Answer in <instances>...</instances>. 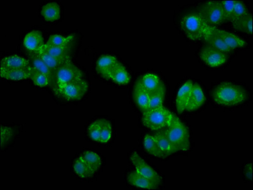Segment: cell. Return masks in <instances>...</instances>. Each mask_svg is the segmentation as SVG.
I'll return each instance as SVG.
<instances>
[{
    "label": "cell",
    "mask_w": 253,
    "mask_h": 190,
    "mask_svg": "<svg viewBox=\"0 0 253 190\" xmlns=\"http://www.w3.org/2000/svg\"><path fill=\"white\" fill-rule=\"evenodd\" d=\"M82 76L81 70L72 62L62 65L56 72L57 92L68 84L82 79Z\"/></svg>",
    "instance_id": "cell-6"
},
{
    "label": "cell",
    "mask_w": 253,
    "mask_h": 190,
    "mask_svg": "<svg viewBox=\"0 0 253 190\" xmlns=\"http://www.w3.org/2000/svg\"><path fill=\"white\" fill-rule=\"evenodd\" d=\"M41 13L46 21H57L60 17L61 8H60L59 4L56 2H48L43 6Z\"/></svg>",
    "instance_id": "cell-25"
},
{
    "label": "cell",
    "mask_w": 253,
    "mask_h": 190,
    "mask_svg": "<svg viewBox=\"0 0 253 190\" xmlns=\"http://www.w3.org/2000/svg\"><path fill=\"white\" fill-rule=\"evenodd\" d=\"M165 95L166 88L163 85L158 90L150 95L149 107L148 109L163 107Z\"/></svg>",
    "instance_id": "cell-31"
},
{
    "label": "cell",
    "mask_w": 253,
    "mask_h": 190,
    "mask_svg": "<svg viewBox=\"0 0 253 190\" xmlns=\"http://www.w3.org/2000/svg\"><path fill=\"white\" fill-rule=\"evenodd\" d=\"M116 57L110 55H103L97 60L96 70L97 73L104 78L110 80V74L113 68L117 63Z\"/></svg>",
    "instance_id": "cell-11"
},
{
    "label": "cell",
    "mask_w": 253,
    "mask_h": 190,
    "mask_svg": "<svg viewBox=\"0 0 253 190\" xmlns=\"http://www.w3.org/2000/svg\"><path fill=\"white\" fill-rule=\"evenodd\" d=\"M199 15L210 27L217 28L226 21L220 1H209L199 9Z\"/></svg>",
    "instance_id": "cell-5"
},
{
    "label": "cell",
    "mask_w": 253,
    "mask_h": 190,
    "mask_svg": "<svg viewBox=\"0 0 253 190\" xmlns=\"http://www.w3.org/2000/svg\"><path fill=\"white\" fill-rule=\"evenodd\" d=\"M246 177L250 180H252L253 178V167L252 163H250L246 167L245 169Z\"/></svg>",
    "instance_id": "cell-39"
},
{
    "label": "cell",
    "mask_w": 253,
    "mask_h": 190,
    "mask_svg": "<svg viewBox=\"0 0 253 190\" xmlns=\"http://www.w3.org/2000/svg\"><path fill=\"white\" fill-rule=\"evenodd\" d=\"M81 157L87 163L95 173L99 171L102 165V160L98 154L88 150V151L84 152Z\"/></svg>",
    "instance_id": "cell-30"
},
{
    "label": "cell",
    "mask_w": 253,
    "mask_h": 190,
    "mask_svg": "<svg viewBox=\"0 0 253 190\" xmlns=\"http://www.w3.org/2000/svg\"><path fill=\"white\" fill-rule=\"evenodd\" d=\"M73 38V35L63 36V35L59 34H53L49 37L46 43L52 46H65L71 45V42Z\"/></svg>",
    "instance_id": "cell-33"
},
{
    "label": "cell",
    "mask_w": 253,
    "mask_h": 190,
    "mask_svg": "<svg viewBox=\"0 0 253 190\" xmlns=\"http://www.w3.org/2000/svg\"><path fill=\"white\" fill-rule=\"evenodd\" d=\"M216 32L221 37L226 45L231 49L234 50L235 48H242L246 45V41L233 33L226 32V31L219 30L216 28Z\"/></svg>",
    "instance_id": "cell-23"
},
{
    "label": "cell",
    "mask_w": 253,
    "mask_h": 190,
    "mask_svg": "<svg viewBox=\"0 0 253 190\" xmlns=\"http://www.w3.org/2000/svg\"><path fill=\"white\" fill-rule=\"evenodd\" d=\"M249 14L247 8L246 7L245 5L243 2L241 1H235L234 12H233L232 17V23L234 21H237L243 17L246 16Z\"/></svg>",
    "instance_id": "cell-35"
},
{
    "label": "cell",
    "mask_w": 253,
    "mask_h": 190,
    "mask_svg": "<svg viewBox=\"0 0 253 190\" xmlns=\"http://www.w3.org/2000/svg\"><path fill=\"white\" fill-rule=\"evenodd\" d=\"M88 84L83 79L72 82L58 90L57 95H61L68 101L79 100L88 90Z\"/></svg>",
    "instance_id": "cell-7"
},
{
    "label": "cell",
    "mask_w": 253,
    "mask_h": 190,
    "mask_svg": "<svg viewBox=\"0 0 253 190\" xmlns=\"http://www.w3.org/2000/svg\"><path fill=\"white\" fill-rule=\"evenodd\" d=\"M130 160H131L137 174L145 177L148 180L155 181L159 185L161 184L163 181L161 176L152 167H150L138 154H137L136 152L133 153L130 157Z\"/></svg>",
    "instance_id": "cell-9"
},
{
    "label": "cell",
    "mask_w": 253,
    "mask_h": 190,
    "mask_svg": "<svg viewBox=\"0 0 253 190\" xmlns=\"http://www.w3.org/2000/svg\"><path fill=\"white\" fill-rule=\"evenodd\" d=\"M73 169L75 173L82 178H90L95 173L81 156L75 160L73 164Z\"/></svg>",
    "instance_id": "cell-26"
},
{
    "label": "cell",
    "mask_w": 253,
    "mask_h": 190,
    "mask_svg": "<svg viewBox=\"0 0 253 190\" xmlns=\"http://www.w3.org/2000/svg\"><path fill=\"white\" fill-rule=\"evenodd\" d=\"M144 147L146 151L152 156L159 158H164L163 152L160 150L154 136L151 135V134H146L144 139Z\"/></svg>",
    "instance_id": "cell-29"
},
{
    "label": "cell",
    "mask_w": 253,
    "mask_h": 190,
    "mask_svg": "<svg viewBox=\"0 0 253 190\" xmlns=\"http://www.w3.org/2000/svg\"><path fill=\"white\" fill-rule=\"evenodd\" d=\"M233 27L237 31L249 34H253V16L248 14L243 18L233 22Z\"/></svg>",
    "instance_id": "cell-28"
},
{
    "label": "cell",
    "mask_w": 253,
    "mask_h": 190,
    "mask_svg": "<svg viewBox=\"0 0 253 190\" xmlns=\"http://www.w3.org/2000/svg\"><path fill=\"white\" fill-rule=\"evenodd\" d=\"M165 131L174 153L187 151L190 149L189 130L175 115L173 116L171 124Z\"/></svg>",
    "instance_id": "cell-2"
},
{
    "label": "cell",
    "mask_w": 253,
    "mask_h": 190,
    "mask_svg": "<svg viewBox=\"0 0 253 190\" xmlns=\"http://www.w3.org/2000/svg\"><path fill=\"white\" fill-rule=\"evenodd\" d=\"M70 45L65 46H57L45 43L40 51L54 57L68 56L70 52Z\"/></svg>",
    "instance_id": "cell-27"
},
{
    "label": "cell",
    "mask_w": 253,
    "mask_h": 190,
    "mask_svg": "<svg viewBox=\"0 0 253 190\" xmlns=\"http://www.w3.org/2000/svg\"><path fill=\"white\" fill-rule=\"evenodd\" d=\"M180 25L186 36L192 41L204 39L211 28L199 14L186 15L181 19Z\"/></svg>",
    "instance_id": "cell-4"
},
{
    "label": "cell",
    "mask_w": 253,
    "mask_h": 190,
    "mask_svg": "<svg viewBox=\"0 0 253 190\" xmlns=\"http://www.w3.org/2000/svg\"><path fill=\"white\" fill-rule=\"evenodd\" d=\"M216 29V28L211 27L204 40L206 42L208 46H211L215 49L220 50L225 54H228L232 52L234 50L231 49L226 45L225 42L217 34Z\"/></svg>",
    "instance_id": "cell-13"
},
{
    "label": "cell",
    "mask_w": 253,
    "mask_h": 190,
    "mask_svg": "<svg viewBox=\"0 0 253 190\" xmlns=\"http://www.w3.org/2000/svg\"><path fill=\"white\" fill-rule=\"evenodd\" d=\"M220 2L222 7H223L224 14L225 15L226 21L231 22L232 21L233 12H234L235 1H227V0H225V1H221Z\"/></svg>",
    "instance_id": "cell-38"
},
{
    "label": "cell",
    "mask_w": 253,
    "mask_h": 190,
    "mask_svg": "<svg viewBox=\"0 0 253 190\" xmlns=\"http://www.w3.org/2000/svg\"><path fill=\"white\" fill-rule=\"evenodd\" d=\"M101 127L100 120H97L92 123L88 128V135L93 140L99 142L101 137Z\"/></svg>",
    "instance_id": "cell-36"
},
{
    "label": "cell",
    "mask_w": 253,
    "mask_h": 190,
    "mask_svg": "<svg viewBox=\"0 0 253 190\" xmlns=\"http://www.w3.org/2000/svg\"><path fill=\"white\" fill-rule=\"evenodd\" d=\"M137 82L150 95L156 92L164 85L160 77L152 73L144 75Z\"/></svg>",
    "instance_id": "cell-18"
},
{
    "label": "cell",
    "mask_w": 253,
    "mask_h": 190,
    "mask_svg": "<svg viewBox=\"0 0 253 190\" xmlns=\"http://www.w3.org/2000/svg\"><path fill=\"white\" fill-rule=\"evenodd\" d=\"M127 181L130 185L135 187L148 190L157 189L159 184L145 177L139 175L136 171L132 172L128 176Z\"/></svg>",
    "instance_id": "cell-20"
},
{
    "label": "cell",
    "mask_w": 253,
    "mask_h": 190,
    "mask_svg": "<svg viewBox=\"0 0 253 190\" xmlns=\"http://www.w3.org/2000/svg\"><path fill=\"white\" fill-rule=\"evenodd\" d=\"M100 123H101V132L99 142L108 143L112 136V125L105 119H100Z\"/></svg>",
    "instance_id": "cell-34"
},
{
    "label": "cell",
    "mask_w": 253,
    "mask_h": 190,
    "mask_svg": "<svg viewBox=\"0 0 253 190\" xmlns=\"http://www.w3.org/2000/svg\"><path fill=\"white\" fill-rule=\"evenodd\" d=\"M173 116L174 114L163 106L143 112L142 121L146 127L153 131H160L169 127Z\"/></svg>",
    "instance_id": "cell-3"
},
{
    "label": "cell",
    "mask_w": 253,
    "mask_h": 190,
    "mask_svg": "<svg viewBox=\"0 0 253 190\" xmlns=\"http://www.w3.org/2000/svg\"><path fill=\"white\" fill-rule=\"evenodd\" d=\"M212 96L216 104L232 107L241 104L247 100L248 94L241 86L231 83H223L215 88Z\"/></svg>",
    "instance_id": "cell-1"
},
{
    "label": "cell",
    "mask_w": 253,
    "mask_h": 190,
    "mask_svg": "<svg viewBox=\"0 0 253 190\" xmlns=\"http://www.w3.org/2000/svg\"><path fill=\"white\" fill-rule=\"evenodd\" d=\"M30 63L28 60L18 55L4 57L1 61V67L10 69H24L30 68Z\"/></svg>",
    "instance_id": "cell-17"
},
{
    "label": "cell",
    "mask_w": 253,
    "mask_h": 190,
    "mask_svg": "<svg viewBox=\"0 0 253 190\" xmlns=\"http://www.w3.org/2000/svg\"><path fill=\"white\" fill-rule=\"evenodd\" d=\"M23 44L26 49L30 52H37L45 43L42 32L39 31L33 30L26 34Z\"/></svg>",
    "instance_id": "cell-15"
},
{
    "label": "cell",
    "mask_w": 253,
    "mask_h": 190,
    "mask_svg": "<svg viewBox=\"0 0 253 190\" xmlns=\"http://www.w3.org/2000/svg\"><path fill=\"white\" fill-rule=\"evenodd\" d=\"M31 76L30 79H32L35 85L44 87L50 85L49 77L43 73L39 71L31 65Z\"/></svg>",
    "instance_id": "cell-32"
},
{
    "label": "cell",
    "mask_w": 253,
    "mask_h": 190,
    "mask_svg": "<svg viewBox=\"0 0 253 190\" xmlns=\"http://www.w3.org/2000/svg\"><path fill=\"white\" fill-rule=\"evenodd\" d=\"M228 55L208 45L201 50L200 57L206 65L211 67H218L223 65L227 62Z\"/></svg>",
    "instance_id": "cell-8"
},
{
    "label": "cell",
    "mask_w": 253,
    "mask_h": 190,
    "mask_svg": "<svg viewBox=\"0 0 253 190\" xmlns=\"http://www.w3.org/2000/svg\"><path fill=\"white\" fill-rule=\"evenodd\" d=\"M31 72V66L24 69H10L0 67V77L7 80L17 81L30 78Z\"/></svg>",
    "instance_id": "cell-19"
},
{
    "label": "cell",
    "mask_w": 253,
    "mask_h": 190,
    "mask_svg": "<svg viewBox=\"0 0 253 190\" xmlns=\"http://www.w3.org/2000/svg\"><path fill=\"white\" fill-rule=\"evenodd\" d=\"M205 101L206 96L203 88L197 84H193L190 100L185 110L189 112L195 111L202 107Z\"/></svg>",
    "instance_id": "cell-12"
},
{
    "label": "cell",
    "mask_w": 253,
    "mask_h": 190,
    "mask_svg": "<svg viewBox=\"0 0 253 190\" xmlns=\"http://www.w3.org/2000/svg\"><path fill=\"white\" fill-rule=\"evenodd\" d=\"M110 80H112L119 85H126L129 83L130 77L129 74L124 67L123 64L118 62L113 68L110 74Z\"/></svg>",
    "instance_id": "cell-21"
},
{
    "label": "cell",
    "mask_w": 253,
    "mask_h": 190,
    "mask_svg": "<svg viewBox=\"0 0 253 190\" xmlns=\"http://www.w3.org/2000/svg\"><path fill=\"white\" fill-rule=\"evenodd\" d=\"M135 102L142 111L144 112L149 107L150 94L136 82L134 89Z\"/></svg>",
    "instance_id": "cell-22"
},
{
    "label": "cell",
    "mask_w": 253,
    "mask_h": 190,
    "mask_svg": "<svg viewBox=\"0 0 253 190\" xmlns=\"http://www.w3.org/2000/svg\"><path fill=\"white\" fill-rule=\"evenodd\" d=\"M35 52L41 57V59L43 60L44 63H46V65H47L50 69H52L55 74H56L57 70H58V68L61 67L62 65L72 62V58H71L70 55L64 57H54L46 54V53L42 52L40 50Z\"/></svg>",
    "instance_id": "cell-16"
},
{
    "label": "cell",
    "mask_w": 253,
    "mask_h": 190,
    "mask_svg": "<svg viewBox=\"0 0 253 190\" xmlns=\"http://www.w3.org/2000/svg\"><path fill=\"white\" fill-rule=\"evenodd\" d=\"M0 135H1V148L5 146L12 138L14 131L12 128L7 127L1 126L0 127Z\"/></svg>",
    "instance_id": "cell-37"
},
{
    "label": "cell",
    "mask_w": 253,
    "mask_h": 190,
    "mask_svg": "<svg viewBox=\"0 0 253 190\" xmlns=\"http://www.w3.org/2000/svg\"><path fill=\"white\" fill-rule=\"evenodd\" d=\"M154 136L160 150L163 152L164 158H167L174 153L172 145L166 135L165 129L160 130Z\"/></svg>",
    "instance_id": "cell-24"
},
{
    "label": "cell",
    "mask_w": 253,
    "mask_h": 190,
    "mask_svg": "<svg viewBox=\"0 0 253 190\" xmlns=\"http://www.w3.org/2000/svg\"><path fill=\"white\" fill-rule=\"evenodd\" d=\"M29 57H30V64H32L31 65L49 77L50 86L52 88L55 94L57 95L56 74L46 65L43 60L41 59V57L36 52H30V56Z\"/></svg>",
    "instance_id": "cell-10"
},
{
    "label": "cell",
    "mask_w": 253,
    "mask_h": 190,
    "mask_svg": "<svg viewBox=\"0 0 253 190\" xmlns=\"http://www.w3.org/2000/svg\"><path fill=\"white\" fill-rule=\"evenodd\" d=\"M192 85V82L188 81L179 88L176 100L177 111L179 114L183 113L186 110L190 100Z\"/></svg>",
    "instance_id": "cell-14"
}]
</instances>
